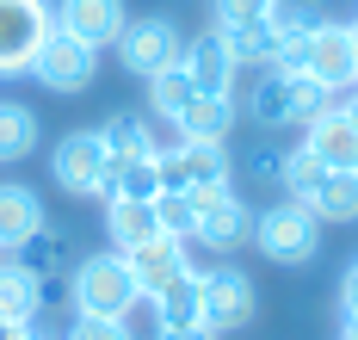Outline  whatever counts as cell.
<instances>
[{
    "instance_id": "obj_1",
    "label": "cell",
    "mask_w": 358,
    "mask_h": 340,
    "mask_svg": "<svg viewBox=\"0 0 358 340\" xmlns=\"http://www.w3.org/2000/svg\"><path fill=\"white\" fill-rule=\"evenodd\" d=\"M136 303H143L136 272H130V260L117 248L111 254H80L69 266V309L74 316H111V322H124Z\"/></svg>"
},
{
    "instance_id": "obj_2",
    "label": "cell",
    "mask_w": 358,
    "mask_h": 340,
    "mask_svg": "<svg viewBox=\"0 0 358 340\" xmlns=\"http://www.w3.org/2000/svg\"><path fill=\"white\" fill-rule=\"evenodd\" d=\"M334 106V87L315 75H285V69H259L248 87V118L259 130H285V124H309Z\"/></svg>"
},
{
    "instance_id": "obj_3",
    "label": "cell",
    "mask_w": 358,
    "mask_h": 340,
    "mask_svg": "<svg viewBox=\"0 0 358 340\" xmlns=\"http://www.w3.org/2000/svg\"><path fill=\"white\" fill-rule=\"evenodd\" d=\"M253 248H259L272 266H309L315 254H322V223H315L309 204L278 198V204L253 211Z\"/></svg>"
},
{
    "instance_id": "obj_4",
    "label": "cell",
    "mask_w": 358,
    "mask_h": 340,
    "mask_svg": "<svg viewBox=\"0 0 358 340\" xmlns=\"http://www.w3.org/2000/svg\"><path fill=\"white\" fill-rule=\"evenodd\" d=\"M192 198V211H198V223H192V241L198 248H210V254H235V248H248L253 241V211H248V198L235 186H198V192H185Z\"/></svg>"
},
{
    "instance_id": "obj_5",
    "label": "cell",
    "mask_w": 358,
    "mask_h": 340,
    "mask_svg": "<svg viewBox=\"0 0 358 340\" xmlns=\"http://www.w3.org/2000/svg\"><path fill=\"white\" fill-rule=\"evenodd\" d=\"M253 316H259V291H253V278L235 260L198 272V322L210 334H235V328H248Z\"/></svg>"
},
{
    "instance_id": "obj_6",
    "label": "cell",
    "mask_w": 358,
    "mask_h": 340,
    "mask_svg": "<svg viewBox=\"0 0 358 340\" xmlns=\"http://www.w3.org/2000/svg\"><path fill=\"white\" fill-rule=\"evenodd\" d=\"M31 80H43L50 93H87L93 87V75H99V50L93 43H80L74 31H62V25H50V38L37 43L31 69H25Z\"/></svg>"
},
{
    "instance_id": "obj_7",
    "label": "cell",
    "mask_w": 358,
    "mask_h": 340,
    "mask_svg": "<svg viewBox=\"0 0 358 340\" xmlns=\"http://www.w3.org/2000/svg\"><path fill=\"white\" fill-rule=\"evenodd\" d=\"M50 173L69 198H106V180H111V155H106V136L99 130H69L56 149H50Z\"/></svg>"
},
{
    "instance_id": "obj_8",
    "label": "cell",
    "mask_w": 358,
    "mask_h": 340,
    "mask_svg": "<svg viewBox=\"0 0 358 340\" xmlns=\"http://www.w3.org/2000/svg\"><path fill=\"white\" fill-rule=\"evenodd\" d=\"M56 6L50 0H0V80L25 75L37 56V43L50 38Z\"/></svg>"
},
{
    "instance_id": "obj_9",
    "label": "cell",
    "mask_w": 358,
    "mask_h": 340,
    "mask_svg": "<svg viewBox=\"0 0 358 340\" xmlns=\"http://www.w3.org/2000/svg\"><path fill=\"white\" fill-rule=\"evenodd\" d=\"M117 62H124V75H136V80H148V75H161V69H173L179 62V50H185V38H179V25L173 19H130L124 31H117Z\"/></svg>"
},
{
    "instance_id": "obj_10",
    "label": "cell",
    "mask_w": 358,
    "mask_h": 340,
    "mask_svg": "<svg viewBox=\"0 0 358 340\" xmlns=\"http://www.w3.org/2000/svg\"><path fill=\"white\" fill-rule=\"evenodd\" d=\"M161 186L167 192H198V186H229V149L222 143H198V136H173L155 155Z\"/></svg>"
},
{
    "instance_id": "obj_11",
    "label": "cell",
    "mask_w": 358,
    "mask_h": 340,
    "mask_svg": "<svg viewBox=\"0 0 358 340\" xmlns=\"http://www.w3.org/2000/svg\"><path fill=\"white\" fill-rule=\"evenodd\" d=\"M296 75H315L322 87H352V80H358L352 25H346V19H322V25H309V38H303V69H296Z\"/></svg>"
},
{
    "instance_id": "obj_12",
    "label": "cell",
    "mask_w": 358,
    "mask_h": 340,
    "mask_svg": "<svg viewBox=\"0 0 358 340\" xmlns=\"http://www.w3.org/2000/svg\"><path fill=\"white\" fill-rule=\"evenodd\" d=\"M179 69L192 75L198 93H235V75H241V62H235V50H229L222 31H198L179 50Z\"/></svg>"
},
{
    "instance_id": "obj_13",
    "label": "cell",
    "mask_w": 358,
    "mask_h": 340,
    "mask_svg": "<svg viewBox=\"0 0 358 340\" xmlns=\"http://www.w3.org/2000/svg\"><path fill=\"white\" fill-rule=\"evenodd\" d=\"M303 149L322 161L327 173H358V124L346 112H334L327 106L322 118H309L303 124Z\"/></svg>"
},
{
    "instance_id": "obj_14",
    "label": "cell",
    "mask_w": 358,
    "mask_h": 340,
    "mask_svg": "<svg viewBox=\"0 0 358 340\" xmlns=\"http://www.w3.org/2000/svg\"><path fill=\"white\" fill-rule=\"evenodd\" d=\"M124 260H130V272H136V291L155 297V291L173 285L179 272H192V241H179V235H155V241H143V248H130Z\"/></svg>"
},
{
    "instance_id": "obj_15",
    "label": "cell",
    "mask_w": 358,
    "mask_h": 340,
    "mask_svg": "<svg viewBox=\"0 0 358 340\" xmlns=\"http://www.w3.org/2000/svg\"><path fill=\"white\" fill-rule=\"evenodd\" d=\"M56 25L74 31L80 43H93V50H111L117 31L130 25V13H124V0H62L56 6Z\"/></svg>"
},
{
    "instance_id": "obj_16",
    "label": "cell",
    "mask_w": 358,
    "mask_h": 340,
    "mask_svg": "<svg viewBox=\"0 0 358 340\" xmlns=\"http://www.w3.org/2000/svg\"><path fill=\"white\" fill-rule=\"evenodd\" d=\"M43 223H50V217H43V198H37L31 186L0 180V254H19Z\"/></svg>"
},
{
    "instance_id": "obj_17",
    "label": "cell",
    "mask_w": 358,
    "mask_h": 340,
    "mask_svg": "<svg viewBox=\"0 0 358 340\" xmlns=\"http://www.w3.org/2000/svg\"><path fill=\"white\" fill-rule=\"evenodd\" d=\"M241 124V106L235 93H198L185 112H179V136H198V143H229V130Z\"/></svg>"
},
{
    "instance_id": "obj_18",
    "label": "cell",
    "mask_w": 358,
    "mask_h": 340,
    "mask_svg": "<svg viewBox=\"0 0 358 340\" xmlns=\"http://www.w3.org/2000/svg\"><path fill=\"white\" fill-rule=\"evenodd\" d=\"M106 235H111L117 254L155 241V235H161V223H155V198H106Z\"/></svg>"
},
{
    "instance_id": "obj_19",
    "label": "cell",
    "mask_w": 358,
    "mask_h": 340,
    "mask_svg": "<svg viewBox=\"0 0 358 340\" xmlns=\"http://www.w3.org/2000/svg\"><path fill=\"white\" fill-rule=\"evenodd\" d=\"M99 136H106L111 161H155L161 155V136H155V124L143 112H117L111 124H99Z\"/></svg>"
},
{
    "instance_id": "obj_20",
    "label": "cell",
    "mask_w": 358,
    "mask_h": 340,
    "mask_svg": "<svg viewBox=\"0 0 358 340\" xmlns=\"http://www.w3.org/2000/svg\"><path fill=\"white\" fill-rule=\"evenodd\" d=\"M43 309V278L25 260H0V316L6 322H37Z\"/></svg>"
},
{
    "instance_id": "obj_21",
    "label": "cell",
    "mask_w": 358,
    "mask_h": 340,
    "mask_svg": "<svg viewBox=\"0 0 358 340\" xmlns=\"http://www.w3.org/2000/svg\"><path fill=\"white\" fill-rule=\"evenodd\" d=\"M315 223H358V173H322V186L309 192Z\"/></svg>"
},
{
    "instance_id": "obj_22",
    "label": "cell",
    "mask_w": 358,
    "mask_h": 340,
    "mask_svg": "<svg viewBox=\"0 0 358 340\" xmlns=\"http://www.w3.org/2000/svg\"><path fill=\"white\" fill-rule=\"evenodd\" d=\"M198 99V87H192V75L185 69H161V75H148V112L161 118V124H179V112Z\"/></svg>"
},
{
    "instance_id": "obj_23",
    "label": "cell",
    "mask_w": 358,
    "mask_h": 340,
    "mask_svg": "<svg viewBox=\"0 0 358 340\" xmlns=\"http://www.w3.org/2000/svg\"><path fill=\"white\" fill-rule=\"evenodd\" d=\"M37 149V112L19 99H0V161H25Z\"/></svg>"
},
{
    "instance_id": "obj_24",
    "label": "cell",
    "mask_w": 358,
    "mask_h": 340,
    "mask_svg": "<svg viewBox=\"0 0 358 340\" xmlns=\"http://www.w3.org/2000/svg\"><path fill=\"white\" fill-rule=\"evenodd\" d=\"M155 322H161V328H173V322H198V266H192V272H179L173 285H167V291H155Z\"/></svg>"
},
{
    "instance_id": "obj_25",
    "label": "cell",
    "mask_w": 358,
    "mask_h": 340,
    "mask_svg": "<svg viewBox=\"0 0 358 340\" xmlns=\"http://www.w3.org/2000/svg\"><path fill=\"white\" fill-rule=\"evenodd\" d=\"M322 161H315V155L303 149V143H296V149H285V167H278V192H285V198H296V204H309V192L322 186Z\"/></svg>"
},
{
    "instance_id": "obj_26",
    "label": "cell",
    "mask_w": 358,
    "mask_h": 340,
    "mask_svg": "<svg viewBox=\"0 0 358 340\" xmlns=\"http://www.w3.org/2000/svg\"><path fill=\"white\" fill-rule=\"evenodd\" d=\"M161 192V167L155 161H111L106 198H155Z\"/></svg>"
},
{
    "instance_id": "obj_27",
    "label": "cell",
    "mask_w": 358,
    "mask_h": 340,
    "mask_svg": "<svg viewBox=\"0 0 358 340\" xmlns=\"http://www.w3.org/2000/svg\"><path fill=\"white\" fill-rule=\"evenodd\" d=\"M19 254H25V266H31L37 278H43V272H69V266H74V248H69V235H56L50 223L37 229V235L25 241V248H19Z\"/></svg>"
},
{
    "instance_id": "obj_28",
    "label": "cell",
    "mask_w": 358,
    "mask_h": 340,
    "mask_svg": "<svg viewBox=\"0 0 358 340\" xmlns=\"http://www.w3.org/2000/svg\"><path fill=\"white\" fill-rule=\"evenodd\" d=\"M155 223H161V235H179V241H192V223H198V211H192V198L185 192H155Z\"/></svg>"
},
{
    "instance_id": "obj_29",
    "label": "cell",
    "mask_w": 358,
    "mask_h": 340,
    "mask_svg": "<svg viewBox=\"0 0 358 340\" xmlns=\"http://www.w3.org/2000/svg\"><path fill=\"white\" fill-rule=\"evenodd\" d=\"M278 0H216V31H241V25H266Z\"/></svg>"
},
{
    "instance_id": "obj_30",
    "label": "cell",
    "mask_w": 358,
    "mask_h": 340,
    "mask_svg": "<svg viewBox=\"0 0 358 340\" xmlns=\"http://www.w3.org/2000/svg\"><path fill=\"white\" fill-rule=\"evenodd\" d=\"M62 340H136V334H130V322H111V316H74Z\"/></svg>"
},
{
    "instance_id": "obj_31",
    "label": "cell",
    "mask_w": 358,
    "mask_h": 340,
    "mask_svg": "<svg viewBox=\"0 0 358 340\" xmlns=\"http://www.w3.org/2000/svg\"><path fill=\"white\" fill-rule=\"evenodd\" d=\"M278 167H285V149H272V143L248 155V180H259V186H278Z\"/></svg>"
},
{
    "instance_id": "obj_32",
    "label": "cell",
    "mask_w": 358,
    "mask_h": 340,
    "mask_svg": "<svg viewBox=\"0 0 358 340\" xmlns=\"http://www.w3.org/2000/svg\"><path fill=\"white\" fill-rule=\"evenodd\" d=\"M155 340H216L204 322H173V328H155Z\"/></svg>"
},
{
    "instance_id": "obj_33",
    "label": "cell",
    "mask_w": 358,
    "mask_h": 340,
    "mask_svg": "<svg viewBox=\"0 0 358 340\" xmlns=\"http://www.w3.org/2000/svg\"><path fill=\"white\" fill-rule=\"evenodd\" d=\"M340 316H358V254L346 266V278H340Z\"/></svg>"
},
{
    "instance_id": "obj_34",
    "label": "cell",
    "mask_w": 358,
    "mask_h": 340,
    "mask_svg": "<svg viewBox=\"0 0 358 340\" xmlns=\"http://www.w3.org/2000/svg\"><path fill=\"white\" fill-rule=\"evenodd\" d=\"M334 112H346L358 124V80H352V87H334Z\"/></svg>"
},
{
    "instance_id": "obj_35",
    "label": "cell",
    "mask_w": 358,
    "mask_h": 340,
    "mask_svg": "<svg viewBox=\"0 0 358 340\" xmlns=\"http://www.w3.org/2000/svg\"><path fill=\"white\" fill-rule=\"evenodd\" d=\"M0 340H37V322H6L0 316Z\"/></svg>"
},
{
    "instance_id": "obj_36",
    "label": "cell",
    "mask_w": 358,
    "mask_h": 340,
    "mask_svg": "<svg viewBox=\"0 0 358 340\" xmlns=\"http://www.w3.org/2000/svg\"><path fill=\"white\" fill-rule=\"evenodd\" d=\"M340 340H358V316H346V322H340Z\"/></svg>"
},
{
    "instance_id": "obj_37",
    "label": "cell",
    "mask_w": 358,
    "mask_h": 340,
    "mask_svg": "<svg viewBox=\"0 0 358 340\" xmlns=\"http://www.w3.org/2000/svg\"><path fill=\"white\" fill-rule=\"evenodd\" d=\"M352 43H358V19H352Z\"/></svg>"
},
{
    "instance_id": "obj_38",
    "label": "cell",
    "mask_w": 358,
    "mask_h": 340,
    "mask_svg": "<svg viewBox=\"0 0 358 340\" xmlns=\"http://www.w3.org/2000/svg\"><path fill=\"white\" fill-rule=\"evenodd\" d=\"M37 340H43V334H37Z\"/></svg>"
}]
</instances>
